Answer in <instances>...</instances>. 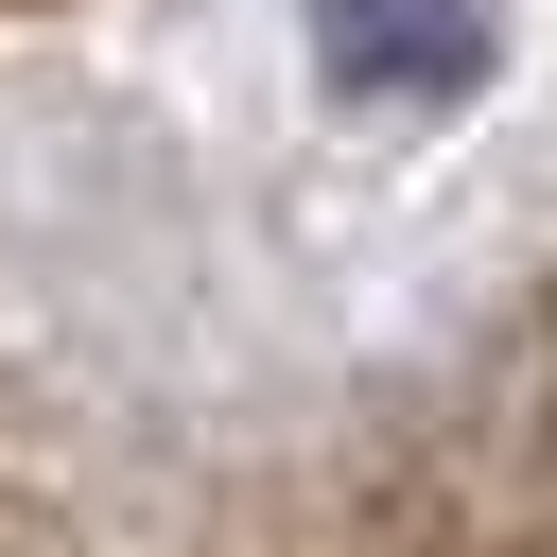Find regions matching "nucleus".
I'll list each match as a JSON object with an SVG mask.
<instances>
[{
  "label": "nucleus",
  "mask_w": 557,
  "mask_h": 557,
  "mask_svg": "<svg viewBox=\"0 0 557 557\" xmlns=\"http://www.w3.org/2000/svg\"><path fill=\"white\" fill-rule=\"evenodd\" d=\"M313 70L366 122H453L505 70V35H487V0H313Z\"/></svg>",
  "instance_id": "obj_1"
}]
</instances>
